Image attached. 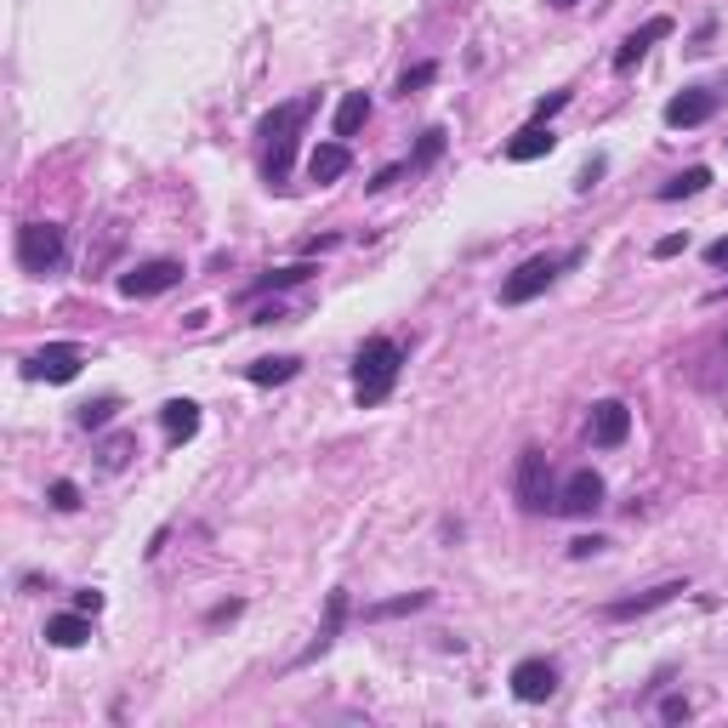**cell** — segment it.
Listing matches in <instances>:
<instances>
[{
    "mask_svg": "<svg viewBox=\"0 0 728 728\" xmlns=\"http://www.w3.org/2000/svg\"><path fill=\"white\" fill-rule=\"evenodd\" d=\"M313 109H319V91L290 97V103H279L268 120L256 125V137L268 143V148H262V177H268V183H285V177H290V159H296V131H302V125L313 120Z\"/></svg>",
    "mask_w": 728,
    "mask_h": 728,
    "instance_id": "6da1fadb",
    "label": "cell"
},
{
    "mask_svg": "<svg viewBox=\"0 0 728 728\" xmlns=\"http://www.w3.org/2000/svg\"><path fill=\"white\" fill-rule=\"evenodd\" d=\"M399 371H405V348L393 337H371V342H364L359 359H353V399H359V410L382 405L387 393L399 387Z\"/></svg>",
    "mask_w": 728,
    "mask_h": 728,
    "instance_id": "7a4b0ae2",
    "label": "cell"
},
{
    "mask_svg": "<svg viewBox=\"0 0 728 728\" xmlns=\"http://www.w3.org/2000/svg\"><path fill=\"white\" fill-rule=\"evenodd\" d=\"M575 262H581V251H547V256H529V262H518V268L501 279V302L507 308H523V302H536V296L558 279V274H564V268H575Z\"/></svg>",
    "mask_w": 728,
    "mask_h": 728,
    "instance_id": "3957f363",
    "label": "cell"
},
{
    "mask_svg": "<svg viewBox=\"0 0 728 728\" xmlns=\"http://www.w3.org/2000/svg\"><path fill=\"white\" fill-rule=\"evenodd\" d=\"M512 495H518V507L523 512H547L558 501V489H552V473H547V450H518V478H512Z\"/></svg>",
    "mask_w": 728,
    "mask_h": 728,
    "instance_id": "277c9868",
    "label": "cell"
},
{
    "mask_svg": "<svg viewBox=\"0 0 728 728\" xmlns=\"http://www.w3.org/2000/svg\"><path fill=\"white\" fill-rule=\"evenodd\" d=\"M18 262L29 274H52L63 262V228L57 222H23L18 228Z\"/></svg>",
    "mask_w": 728,
    "mask_h": 728,
    "instance_id": "5b68a950",
    "label": "cell"
},
{
    "mask_svg": "<svg viewBox=\"0 0 728 728\" xmlns=\"http://www.w3.org/2000/svg\"><path fill=\"white\" fill-rule=\"evenodd\" d=\"M177 279H183V262L154 256V262H137L131 274H120V296H131V302H148V296H165Z\"/></svg>",
    "mask_w": 728,
    "mask_h": 728,
    "instance_id": "8992f818",
    "label": "cell"
},
{
    "mask_svg": "<svg viewBox=\"0 0 728 728\" xmlns=\"http://www.w3.org/2000/svg\"><path fill=\"white\" fill-rule=\"evenodd\" d=\"M80 364H86V348L80 342H46L35 359L23 364V376L29 382H75Z\"/></svg>",
    "mask_w": 728,
    "mask_h": 728,
    "instance_id": "52a82bcc",
    "label": "cell"
},
{
    "mask_svg": "<svg viewBox=\"0 0 728 728\" xmlns=\"http://www.w3.org/2000/svg\"><path fill=\"white\" fill-rule=\"evenodd\" d=\"M512 694H518V701L523 706H541V701H552V694H558V666H552V660H541V654H529V660H518V666H512Z\"/></svg>",
    "mask_w": 728,
    "mask_h": 728,
    "instance_id": "ba28073f",
    "label": "cell"
},
{
    "mask_svg": "<svg viewBox=\"0 0 728 728\" xmlns=\"http://www.w3.org/2000/svg\"><path fill=\"white\" fill-rule=\"evenodd\" d=\"M717 103H723V91H712V86H683L672 103H666V125H677V131L706 125L717 114Z\"/></svg>",
    "mask_w": 728,
    "mask_h": 728,
    "instance_id": "9c48e42d",
    "label": "cell"
},
{
    "mask_svg": "<svg viewBox=\"0 0 728 728\" xmlns=\"http://www.w3.org/2000/svg\"><path fill=\"white\" fill-rule=\"evenodd\" d=\"M558 512H570V518H586V512H598L604 507V478L592 473V467H581V473H570L564 478V489H558V501H552Z\"/></svg>",
    "mask_w": 728,
    "mask_h": 728,
    "instance_id": "30bf717a",
    "label": "cell"
},
{
    "mask_svg": "<svg viewBox=\"0 0 728 728\" xmlns=\"http://www.w3.org/2000/svg\"><path fill=\"white\" fill-rule=\"evenodd\" d=\"M626 439H632V410H626L620 399L592 405V444H598V450H620Z\"/></svg>",
    "mask_w": 728,
    "mask_h": 728,
    "instance_id": "8fae6325",
    "label": "cell"
},
{
    "mask_svg": "<svg viewBox=\"0 0 728 728\" xmlns=\"http://www.w3.org/2000/svg\"><path fill=\"white\" fill-rule=\"evenodd\" d=\"M666 35H672V18H649L643 29H632V35L620 41V52H615V75H632L638 63L649 57V46H654V41H666Z\"/></svg>",
    "mask_w": 728,
    "mask_h": 728,
    "instance_id": "7c38bea8",
    "label": "cell"
},
{
    "mask_svg": "<svg viewBox=\"0 0 728 728\" xmlns=\"http://www.w3.org/2000/svg\"><path fill=\"white\" fill-rule=\"evenodd\" d=\"M552 148H558V131H552V120H529L523 131H512V137H507V159H512V165L547 159Z\"/></svg>",
    "mask_w": 728,
    "mask_h": 728,
    "instance_id": "4fadbf2b",
    "label": "cell"
},
{
    "mask_svg": "<svg viewBox=\"0 0 728 728\" xmlns=\"http://www.w3.org/2000/svg\"><path fill=\"white\" fill-rule=\"evenodd\" d=\"M342 620H348V592L337 586V592L324 598V626H319V638H313L302 654H296V666H313L319 654H330V643H337V632H342Z\"/></svg>",
    "mask_w": 728,
    "mask_h": 728,
    "instance_id": "5bb4252c",
    "label": "cell"
},
{
    "mask_svg": "<svg viewBox=\"0 0 728 728\" xmlns=\"http://www.w3.org/2000/svg\"><path fill=\"white\" fill-rule=\"evenodd\" d=\"M677 592H688V581H660V586L638 592V598H620V604H609L604 615H609V620H638V615H649V609H660V604H672Z\"/></svg>",
    "mask_w": 728,
    "mask_h": 728,
    "instance_id": "9a60e30c",
    "label": "cell"
},
{
    "mask_svg": "<svg viewBox=\"0 0 728 728\" xmlns=\"http://www.w3.org/2000/svg\"><path fill=\"white\" fill-rule=\"evenodd\" d=\"M159 427H165V439H172V444H188L194 433H200V405H194V399H165L159 405Z\"/></svg>",
    "mask_w": 728,
    "mask_h": 728,
    "instance_id": "2e32d148",
    "label": "cell"
},
{
    "mask_svg": "<svg viewBox=\"0 0 728 728\" xmlns=\"http://www.w3.org/2000/svg\"><path fill=\"white\" fill-rule=\"evenodd\" d=\"M86 638H91L86 609H69V615H52V620H46V643H52V649H80Z\"/></svg>",
    "mask_w": 728,
    "mask_h": 728,
    "instance_id": "e0dca14e",
    "label": "cell"
},
{
    "mask_svg": "<svg viewBox=\"0 0 728 728\" xmlns=\"http://www.w3.org/2000/svg\"><path fill=\"white\" fill-rule=\"evenodd\" d=\"M348 165H353L348 143H319V148L308 154V177H313V183H337Z\"/></svg>",
    "mask_w": 728,
    "mask_h": 728,
    "instance_id": "ac0fdd59",
    "label": "cell"
},
{
    "mask_svg": "<svg viewBox=\"0 0 728 728\" xmlns=\"http://www.w3.org/2000/svg\"><path fill=\"white\" fill-rule=\"evenodd\" d=\"M319 268L313 262H290V268H274V274H262L251 290H245V302H256V296H274V290H290V285H308Z\"/></svg>",
    "mask_w": 728,
    "mask_h": 728,
    "instance_id": "d6986e66",
    "label": "cell"
},
{
    "mask_svg": "<svg viewBox=\"0 0 728 728\" xmlns=\"http://www.w3.org/2000/svg\"><path fill=\"white\" fill-rule=\"evenodd\" d=\"M296 371H302V359H256V364H245V382L251 387H285V382H296Z\"/></svg>",
    "mask_w": 728,
    "mask_h": 728,
    "instance_id": "ffe728a7",
    "label": "cell"
},
{
    "mask_svg": "<svg viewBox=\"0 0 728 728\" xmlns=\"http://www.w3.org/2000/svg\"><path fill=\"white\" fill-rule=\"evenodd\" d=\"M371 120V97L364 91H342V103H337V120H330V131H337V143L353 137V131Z\"/></svg>",
    "mask_w": 728,
    "mask_h": 728,
    "instance_id": "44dd1931",
    "label": "cell"
},
{
    "mask_svg": "<svg viewBox=\"0 0 728 728\" xmlns=\"http://www.w3.org/2000/svg\"><path fill=\"white\" fill-rule=\"evenodd\" d=\"M701 188H712V165H688V172H677L672 183H660L654 188V200H688V194H701Z\"/></svg>",
    "mask_w": 728,
    "mask_h": 728,
    "instance_id": "7402d4cb",
    "label": "cell"
},
{
    "mask_svg": "<svg viewBox=\"0 0 728 728\" xmlns=\"http://www.w3.org/2000/svg\"><path fill=\"white\" fill-rule=\"evenodd\" d=\"M433 604V592H405V598H387V604H371L364 609V620H399V615H416Z\"/></svg>",
    "mask_w": 728,
    "mask_h": 728,
    "instance_id": "603a6c76",
    "label": "cell"
},
{
    "mask_svg": "<svg viewBox=\"0 0 728 728\" xmlns=\"http://www.w3.org/2000/svg\"><path fill=\"white\" fill-rule=\"evenodd\" d=\"M114 410H120V399H114V393H103V399L80 405V427H86V433H91V427H109V421H114Z\"/></svg>",
    "mask_w": 728,
    "mask_h": 728,
    "instance_id": "cb8c5ba5",
    "label": "cell"
},
{
    "mask_svg": "<svg viewBox=\"0 0 728 728\" xmlns=\"http://www.w3.org/2000/svg\"><path fill=\"white\" fill-rule=\"evenodd\" d=\"M444 154V131L433 125V131H421V143H416V154H410V172H421V165H433Z\"/></svg>",
    "mask_w": 728,
    "mask_h": 728,
    "instance_id": "d4e9b609",
    "label": "cell"
},
{
    "mask_svg": "<svg viewBox=\"0 0 728 728\" xmlns=\"http://www.w3.org/2000/svg\"><path fill=\"white\" fill-rule=\"evenodd\" d=\"M131 455H137V439H131V433H114V439L103 444V467H109V473H120Z\"/></svg>",
    "mask_w": 728,
    "mask_h": 728,
    "instance_id": "484cf974",
    "label": "cell"
},
{
    "mask_svg": "<svg viewBox=\"0 0 728 728\" xmlns=\"http://www.w3.org/2000/svg\"><path fill=\"white\" fill-rule=\"evenodd\" d=\"M439 80V63H416V69H405V80H399V97H410V91H421V86H433Z\"/></svg>",
    "mask_w": 728,
    "mask_h": 728,
    "instance_id": "4316f807",
    "label": "cell"
},
{
    "mask_svg": "<svg viewBox=\"0 0 728 728\" xmlns=\"http://www.w3.org/2000/svg\"><path fill=\"white\" fill-rule=\"evenodd\" d=\"M688 717H694V706L683 694H666V701H660V723H688Z\"/></svg>",
    "mask_w": 728,
    "mask_h": 728,
    "instance_id": "83f0119b",
    "label": "cell"
},
{
    "mask_svg": "<svg viewBox=\"0 0 728 728\" xmlns=\"http://www.w3.org/2000/svg\"><path fill=\"white\" fill-rule=\"evenodd\" d=\"M52 507H63V512H75V507H80V489H75L69 478H57V484H52Z\"/></svg>",
    "mask_w": 728,
    "mask_h": 728,
    "instance_id": "f1b7e54d",
    "label": "cell"
},
{
    "mask_svg": "<svg viewBox=\"0 0 728 728\" xmlns=\"http://www.w3.org/2000/svg\"><path fill=\"white\" fill-rule=\"evenodd\" d=\"M558 109H570V91H547L541 103H536V120H552Z\"/></svg>",
    "mask_w": 728,
    "mask_h": 728,
    "instance_id": "f546056e",
    "label": "cell"
},
{
    "mask_svg": "<svg viewBox=\"0 0 728 728\" xmlns=\"http://www.w3.org/2000/svg\"><path fill=\"white\" fill-rule=\"evenodd\" d=\"M592 552H604V536H581V541H570V558H592Z\"/></svg>",
    "mask_w": 728,
    "mask_h": 728,
    "instance_id": "4dcf8cb0",
    "label": "cell"
},
{
    "mask_svg": "<svg viewBox=\"0 0 728 728\" xmlns=\"http://www.w3.org/2000/svg\"><path fill=\"white\" fill-rule=\"evenodd\" d=\"M598 177H604V159H592L586 172L575 177V194H592V183H598Z\"/></svg>",
    "mask_w": 728,
    "mask_h": 728,
    "instance_id": "1f68e13d",
    "label": "cell"
},
{
    "mask_svg": "<svg viewBox=\"0 0 728 728\" xmlns=\"http://www.w3.org/2000/svg\"><path fill=\"white\" fill-rule=\"evenodd\" d=\"M683 245H688L683 234H666V240H654V256H660V262H666V256H677Z\"/></svg>",
    "mask_w": 728,
    "mask_h": 728,
    "instance_id": "d6a6232c",
    "label": "cell"
},
{
    "mask_svg": "<svg viewBox=\"0 0 728 728\" xmlns=\"http://www.w3.org/2000/svg\"><path fill=\"white\" fill-rule=\"evenodd\" d=\"M405 172H410V165H387V172H376V183H371V188L382 194V188H393V183H399Z\"/></svg>",
    "mask_w": 728,
    "mask_h": 728,
    "instance_id": "836d02e7",
    "label": "cell"
},
{
    "mask_svg": "<svg viewBox=\"0 0 728 728\" xmlns=\"http://www.w3.org/2000/svg\"><path fill=\"white\" fill-rule=\"evenodd\" d=\"M75 609H86V615H97V609H103V592H75Z\"/></svg>",
    "mask_w": 728,
    "mask_h": 728,
    "instance_id": "e575fe53",
    "label": "cell"
},
{
    "mask_svg": "<svg viewBox=\"0 0 728 728\" xmlns=\"http://www.w3.org/2000/svg\"><path fill=\"white\" fill-rule=\"evenodd\" d=\"M706 262H712V268H728V240H712L706 245Z\"/></svg>",
    "mask_w": 728,
    "mask_h": 728,
    "instance_id": "d590c367",
    "label": "cell"
},
{
    "mask_svg": "<svg viewBox=\"0 0 728 728\" xmlns=\"http://www.w3.org/2000/svg\"><path fill=\"white\" fill-rule=\"evenodd\" d=\"M552 7H575V0H552Z\"/></svg>",
    "mask_w": 728,
    "mask_h": 728,
    "instance_id": "8d00e7d4",
    "label": "cell"
}]
</instances>
